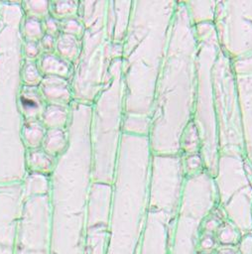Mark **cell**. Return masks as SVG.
<instances>
[{"instance_id": "cell-15", "label": "cell", "mask_w": 252, "mask_h": 254, "mask_svg": "<svg viewBox=\"0 0 252 254\" xmlns=\"http://www.w3.org/2000/svg\"><path fill=\"white\" fill-rule=\"evenodd\" d=\"M67 145V128H52L47 129L41 148L50 156L57 159L66 150Z\"/></svg>"}, {"instance_id": "cell-18", "label": "cell", "mask_w": 252, "mask_h": 254, "mask_svg": "<svg viewBox=\"0 0 252 254\" xmlns=\"http://www.w3.org/2000/svg\"><path fill=\"white\" fill-rule=\"evenodd\" d=\"M47 128L41 120L24 121L22 127V140L26 150L41 148Z\"/></svg>"}, {"instance_id": "cell-27", "label": "cell", "mask_w": 252, "mask_h": 254, "mask_svg": "<svg viewBox=\"0 0 252 254\" xmlns=\"http://www.w3.org/2000/svg\"><path fill=\"white\" fill-rule=\"evenodd\" d=\"M43 27H44V32L45 34L58 37L60 34V21L49 15L45 20H43Z\"/></svg>"}, {"instance_id": "cell-16", "label": "cell", "mask_w": 252, "mask_h": 254, "mask_svg": "<svg viewBox=\"0 0 252 254\" xmlns=\"http://www.w3.org/2000/svg\"><path fill=\"white\" fill-rule=\"evenodd\" d=\"M80 45L79 38L72 35L60 33L56 39L54 52L63 60L73 65L79 56Z\"/></svg>"}, {"instance_id": "cell-10", "label": "cell", "mask_w": 252, "mask_h": 254, "mask_svg": "<svg viewBox=\"0 0 252 254\" xmlns=\"http://www.w3.org/2000/svg\"><path fill=\"white\" fill-rule=\"evenodd\" d=\"M39 89L48 104L69 107L74 101L70 79L47 75L43 77Z\"/></svg>"}, {"instance_id": "cell-22", "label": "cell", "mask_w": 252, "mask_h": 254, "mask_svg": "<svg viewBox=\"0 0 252 254\" xmlns=\"http://www.w3.org/2000/svg\"><path fill=\"white\" fill-rule=\"evenodd\" d=\"M25 16L45 20L50 15V1L47 0H28L21 1Z\"/></svg>"}, {"instance_id": "cell-25", "label": "cell", "mask_w": 252, "mask_h": 254, "mask_svg": "<svg viewBox=\"0 0 252 254\" xmlns=\"http://www.w3.org/2000/svg\"><path fill=\"white\" fill-rule=\"evenodd\" d=\"M42 49L39 42L34 41H25L23 43V55L25 60L37 61L42 55Z\"/></svg>"}, {"instance_id": "cell-19", "label": "cell", "mask_w": 252, "mask_h": 254, "mask_svg": "<svg viewBox=\"0 0 252 254\" xmlns=\"http://www.w3.org/2000/svg\"><path fill=\"white\" fill-rule=\"evenodd\" d=\"M22 184L24 198L34 195L49 194L50 192V176L27 172Z\"/></svg>"}, {"instance_id": "cell-26", "label": "cell", "mask_w": 252, "mask_h": 254, "mask_svg": "<svg viewBox=\"0 0 252 254\" xmlns=\"http://www.w3.org/2000/svg\"><path fill=\"white\" fill-rule=\"evenodd\" d=\"M218 240L222 243V244H232L236 241L237 239V233L235 231V229L229 225V224H225L223 226H221L218 230V234H217Z\"/></svg>"}, {"instance_id": "cell-9", "label": "cell", "mask_w": 252, "mask_h": 254, "mask_svg": "<svg viewBox=\"0 0 252 254\" xmlns=\"http://www.w3.org/2000/svg\"><path fill=\"white\" fill-rule=\"evenodd\" d=\"M132 5V1H107L106 28L111 44H123L131 19Z\"/></svg>"}, {"instance_id": "cell-31", "label": "cell", "mask_w": 252, "mask_h": 254, "mask_svg": "<svg viewBox=\"0 0 252 254\" xmlns=\"http://www.w3.org/2000/svg\"><path fill=\"white\" fill-rule=\"evenodd\" d=\"M204 227H205V229L207 231H214L215 229L218 228V221L213 219V218L209 219V220H207L205 222V226Z\"/></svg>"}, {"instance_id": "cell-24", "label": "cell", "mask_w": 252, "mask_h": 254, "mask_svg": "<svg viewBox=\"0 0 252 254\" xmlns=\"http://www.w3.org/2000/svg\"><path fill=\"white\" fill-rule=\"evenodd\" d=\"M60 30H61L60 33L72 35L80 39L84 28L79 17H72V18H68L63 21H61Z\"/></svg>"}, {"instance_id": "cell-23", "label": "cell", "mask_w": 252, "mask_h": 254, "mask_svg": "<svg viewBox=\"0 0 252 254\" xmlns=\"http://www.w3.org/2000/svg\"><path fill=\"white\" fill-rule=\"evenodd\" d=\"M22 84L28 86H39L43 79V74L41 73L36 61L25 60L22 65Z\"/></svg>"}, {"instance_id": "cell-28", "label": "cell", "mask_w": 252, "mask_h": 254, "mask_svg": "<svg viewBox=\"0 0 252 254\" xmlns=\"http://www.w3.org/2000/svg\"><path fill=\"white\" fill-rule=\"evenodd\" d=\"M56 39H57V37L45 34L43 36V38L39 41L42 52L43 53L54 52L55 51V45H56Z\"/></svg>"}, {"instance_id": "cell-21", "label": "cell", "mask_w": 252, "mask_h": 254, "mask_svg": "<svg viewBox=\"0 0 252 254\" xmlns=\"http://www.w3.org/2000/svg\"><path fill=\"white\" fill-rule=\"evenodd\" d=\"M21 31L25 41L39 42L45 35L43 21L34 17L25 16L22 22Z\"/></svg>"}, {"instance_id": "cell-4", "label": "cell", "mask_w": 252, "mask_h": 254, "mask_svg": "<svg viewBox=\"0 0 252 254\" xmlns=\"http://www.w3.org/2000/svg\"><path fill=\"white\" fill-rule=\"evenodd\" d=\"M149 137L123 133L112 183L106 254H130L149 195L151 178Z\"/></svg>"}, {"instance_id": "cell-7", "label": "cell", "mask_w": 252, "mask_h": 254, "mask_svg": "<svg viewBox=\"0 0 252 254\" xmlns=\"http://www.w3.org/2000/svg\"><path fill=\"white\" fill-rule=\"evenodd\" d=\"M51 203L49 194L24 198L14 254H51Z\"/></svg>"}, {"instance_id": "cell-14", "label": "cell", "mask_w": 252, "mask_h": 254, "mask_svg": "<svg viewBox=\"0 0 252 254\" xmlns=\"http://www.w3.org/2000/svg\"><path fill=\"white\" fill-rule=\"evenodd\" d=\"M57 159L50 156L42 148L27 150L26 169L27 172L51 176Z\"/></svg>"}, {"instance_id": "cell-2", "label": "cell", "mask_w": 252, "mask_h": 254, "mask_svg": "<svg viewBox=\"0 0 252 254\" xmlns=\"http://www.w3.org/2000/svg\"><path fill=\"white\" fill-rule=\"evenodd\" d=\"M24 17L21 1H0V184L22 182L27 174L19 108Z\"/></svg>"}, {"instance_id": "cell-3", "label": "cell", "mask_w": 252, "mask_h": 254, "mask_svg": "<svg viewBox=\"0 0 252 254\" xmlns=\"http://www.w3.org/2000/svg\"><path fill=\"white\" fill-rule=\"evenodd\" d=\"M160 2L134 1L131 19L122 44L124 115L151 118L163 49V24Z\"/></svg>"}, {"instance_id": "cell-1", "label": "cell", "mask_w": 252, "mask_h": 254, "mask_svg": "<svg viewBox=\"0 0 252 254\" xmlns=\"http://www.w3.org/2000/svg\"><path fill=\"white\" fill-rule=\"evenodd\" d=\"M68 145L50 176L51 254H83L88 195L92 185L91 104L69 106Z\"/></svg>"}, {"instance_id": "cell-17", "label": "cell", "mask_w": 252, "mask_h": 254, "mask_svg": "<svg viewBox=\"0 0 252 254\" xmlns=\"http://www.w3.org/2000/svg\"><path fill=\"white\" fill-rule=\"evenodd\" d=\"M69 115V107L57 104H47V107L41 117V121L47 129L67 128Z\"/></svg>"}, {"instance_id": "cell-13", "label": "cell", "mask_w": 252, "mask_h": 254, "mask_svg": "<svg viewBox=\"0 0 252 254\" xmlns=\"http://www.w3.org/2000/svg\"><path fill=\"white\" fill-rule=\"evenodd\" d=\"M36 63L43 76L54 75L71 80L73 65L63 60L55 52L42 53Z\"/></svg>"}, {"instance_id": "cell-11", "label": "cell", "mask_w": 252, "mask_h": 254, "mask_svg": "<svg viewBox=\"0 0 252 254\" xmlns=\"http://www.w3.org/2000/svg\"><path fill=\"white\" fill-rule=\"evenodd\" d=\"M39 86H21L19 93V108L24 121L41 120L47 107Z\"/></svg>"}, {"instance_id": "cell-30", "label": "cell", "mask_w": 252, "mask_h": 254, "mask_svg": "<svg viewBox=\"0 0 252 254\" xmlns=\"http://www.w3.org/2000/svg\"><path fill=\"white\" fill-rule=\"evenodd\" d=\"M199 159L195 156H192V157H189L187 161V164H188V167L190 169V170H194V169H197L198 166H199Z\"/></svg>"}, {"instance_id": "cell-12", "label": "cell", "mask_w": 252, "mask_h": 254, "mask_svg": "<svg viewBox=\"0 0 252 254\" xmlns=\"http://www.w3.org/2000/svg\"><path fill=\"white\" fill-rule=\"evenodd\" d=\"M19 220L16 212L0 206V254H14Z\"/></svg>"}, {"instance_id": "cell-5", "label": "cell", "mask_w": 252, "mask_h": 254, "mask_svg": "<svg viewBox=\"0 0 252 254\" xmlns=\"http://www.w3.org/2000/svg\"><path fill=\"white\" fill-rule=\"evenodd\" d=\"M124 83L121 58L114 59L91 104L90 141L93 182L112 184L123 135Z\"/></svg>"}, {"instance_id": "cell-8", "label": "cell", "mask_w": 252, "mask_h": 254, "mask_svg": "<svg viewBox=\"0 0 252 254\" xmlns=\"http://www.w3.org/2000/svg\"><path fill=\"white\" fill-rule=\"evenodd\" d=\"M112 184L92 182L86 209L83 254H106Z\"/></svg>"}, {"instance_id": "cell-29", "label": "cell", "mask_w": 252, "mask_h": 254, "mask_svg": "<svg viewBox=\"0 0 252 254\" xmlns=\"http://www.w3.org/2000/svg\"><path fill=\"white\" fill-rule=\"evenodd\" d=\"M200 247L203 250H209L214 246V239L210 235H204L200 240Z\"/></svg>"}, {"instance_id": "cell-32", "label": "cell", "mask_w": 252, "mask_h": 254, "mask_svg": "<svg viewBox=\"0 0 252 254\" xmlns=\"http://www.w3.org/2000/svg\"><path fill=\"white\" fill-rule=\"evenodd\" d=\"M216 254H238V252L231 247H222L219 250H217Z\"/></svg>"}, {"instance_id": "cell-6", "label": "cell", "mask_w": 252, "mask_h": 254, "mask_svg": "<svg viewBox=\"0 0 252 254\" xmlns=\"http://www.w3.org/2000/svg\"><path fill=\"white\" fill-rule=\"evenodd\" d=\"M106 10L107 1H79L78 17L84 30L70 80L75 101L92 104L103 85L110 63L122 57V46L113 45L108 39Z\"/></svg>"}, {"instance_id": "cell-20", "label": "cell", "mask_w": 252, "mask_h": 254, "mask_svg": "<svg viewBox=\"0 0 252 254\" xmlns=\"http://www.w3.org/2000/svg\"><path fill=\"white\" fill-rule=\"evenodd\" d=\"M79 1L74 0H54L50 1V15L58 21L78 17Z\"/></svg>"}]
</instances>
